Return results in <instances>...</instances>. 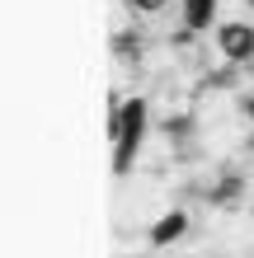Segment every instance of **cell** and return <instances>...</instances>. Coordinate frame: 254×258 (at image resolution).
Wrapping results in <instances>:
<instances>
[{
	"label": "cell",
	"instance_id": "1",
	"mask_svg": "<svg viewBox=\"0 0 254 258\" xmlns=\"http://www.w3.org/2000/svg\"><path fill=\"white\" fill-rule=\"evenodd\" d=\"M212 38H217V56H221V61H235V66L254 61V19H249V14L221 19L212 28Z\"/></svg>",
	"mask_w": 254,
	"mask_h": 258
},
{
	"label": "cell",
	"instance_id": "5",
	"mask_svg": "<svg viewBox=\"0 0 254 258\" xmlns=\"http://www.w3.org/2000/svg\"><path fill=\"white\" fill-rule=\"evenodd\" d=\"M240 117L254 127V89H249V94H240Z\"/></svg>",
	"mask_w": 254,
	"mask_h": 258
},
{
	"label": "cell",
	"instance_id": "3",
	"mask_svg": "<svg viewBox=\"0 0 254 258\" xmlns=\"http://www.w3.org/2000/svg\"><path fill=\"white\" fill-rule=\"evenodd\" d=\"M217 5L221 0H179V19H184L193 33H212L217 28Z\"/></svg>",
	"mask_w": 254,
	"mask_h": 258
},
{
	"label": "cell",
	"instance_id": "2",
	"mask_svg": "<svg viewBox=\"0 0 254 258\" xmlns=\"http://www.w3.org/2000/svg\"><path fill=\"white\" fill-rule=\"evenodd\" d=\"M188 230H193V216H188L184 207H174V211H160V216L146 225V239H151L156 249H165V244H179Z\"/></svg>",
	"mask_w": 254,
	"mask_h": 258
},
{
	"label": "cell",
	"instance_id": "4",
	"mask_svg": "<svg viewBox=\"0 0 254 258\" xmlns=\"http://www.w3.org/2000/svg\"><path fill=\"white\" fill-rule=\"evenodd\" d=\"M127 14H137V19H160V14L170 10V0H123Z\"/></svg>",
	"mask_w": 254,
	"mask_h": 258
}]
</instances>
